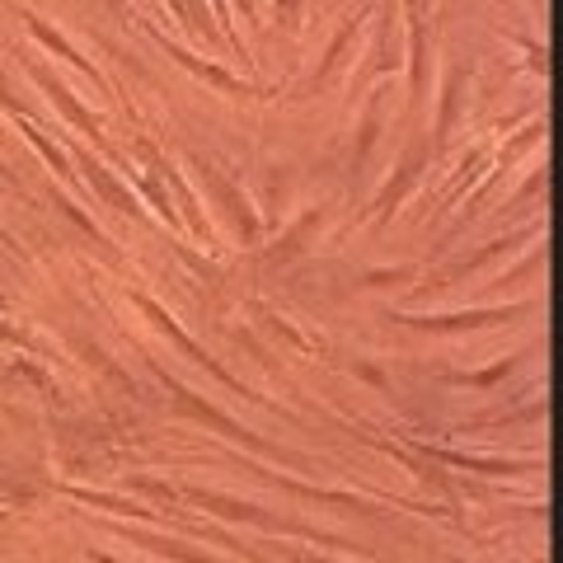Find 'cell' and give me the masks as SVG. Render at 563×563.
Returning a JSON list of instances; mask_svg holds the SVG:
<instances>
[{"label":"cell","mask_w":563,"mask_h":563,"mask_svg":"<svg viewBox=\"0 0 563 563\" xmlns=\"http://www.w3.org/2000/svg\"><path fill=\"white\" fill-rule=\"evenodd\" d=\"M161 380H165V390L174 395V404H179V413H188V418H198V422H207V428H217L221 437H231V442H244V446H254V451H263V455H273V461H291V465H301V461H296V455H287V451H277V446H268V442H263V437H254L250 428H240V422H235V418H225V413L217 409V404H207V399H198V395H192V390H188V385H179V380H174V376H165V372H161Z\"/></svg>","instance_id":"1"},{"label":"cell","mask_w":563,"mask_h":563,"mask_svg":"<svg viewBox=\"0 0 563 563\" xmlns=\"http://www.w3.org/2000/svg\"><path fill=\"white\" fill-rule=\"evenodd\" d=\"M198 179L211 188V198H217V207L231 217V225H235V235L244 240V244H254V235H258V217H254V207H250V198L225 179V174L217 169V165H207V161H198Z\"/></svg>","instance_id":"2"},{"label":"cell","mask_w":563,"mask_h":563,"mask_svg":"<svg viewBox=\"0 0 563 563\" xmlns=\"http://www.w3.org/2000/svg\"><path fill=\"white\" fill-rule=\"evenodd\" d=\"M531 306H498V310H461V314H395V320L413 324V329H428V333H470V329H488V324H503V320H517Z\"/></svg>","instance_id":"3"},{"label":"cell","mask_w":563,"mask_h":563,"mask_svg":"<svg viewBox=\"0 0 563 563\" xmlns=\"http://www.w3.org/2000/svg\"><path fill=\"white\" fill-rule=\"evenodd\" d=\"M136 306H141V310H146V314H151V324H155V329H161V333H165V339H169L174 347H184V352H188V357H192V362H198V366H207V372H211V376H217L221 385H231V390H240V395H250V390H244V385H240L235 376H225V372H221V366H217V362H211V357H207V352H202L198 343H192V339H188V333H184L179 324H174V320H169V310H165V306H155V301H151V296H136Z\"/></svg>","instance_id":"4"},{"label":"cell","mask_w":563,"mask_h":563,"mask_svg":"<svg viewBox=\"0 0 563 563\" xmlns=\"http://www.w3.org/2000/svg\"><path fill=\"white\" fill-rule=\"evenodd\" d=\"M188 498L202 503L207 512H217V517H231V521H254V526H268V531H301V526L282 521V517H273V512H263V507H254V503L221 498V493H207V488H188Z\"/></svg>","instance_id":"5"},{"label":"cell","mask_w":563,"mask_h":563,"mask_svg":"<svg viewBox=\"0 0 563 563\" xmlns=\"http://www.w3.org/2000/svg\"><path fill=\"white\" fill-rule=\"evenodd\" d=\"M422 165H428V141H413L409 155H404V165H399V174L380 188V198H376V221H390V211H395L404 198H409V188L422 179Z\"/></svg>","instance_id":"6"},{"label":"cell","mask_w":563,"mask_h":563,"mask_svg":"<svg viewBox=\"0 0 563 563\" xmlns=\"http://www.w3.org/2000/svg\"><path fill=\"white\" fill-rule=\"evenodd\" d=\"M29 70H33V80H38V85H43V90H47V99H52V103H57V109H62V113H66L70 122H76V128H80V132H95V136H99V122H95L90 113H85V109H80V103H76V95H70V90H66V85H62L57 76H52V70H47V66H38V62H33Z\"/></svg>","instance_id":"7"},{"label":"cell","mask_w":563,"mask_h":563,"mask_svg":"<svg viewBox=\"0 0 563 563\" xmlns=\"http://www.w3.org/2000/svg\"><path fill=\"white\" fill-rule=\"evenodd\" d=\"M324 217H329V211H306V217L296 221L291 231L277 240V250L268 254V263H291L296 254H306V244H310V235H314V231H320V225H324Z\"/></svg>","instance_id":"8"},{"label":"cell","mask_w":563,"mask_h":563,"mask_svg":"<svg viewBox=\"0 0 563 563\" xmlns=\"http://www.w3.org/2000/svg\"><path fill=\"white\" fill-rule=\"evenodd\" d=\"M357 29H362V14H352V20L339 29V38L329 43V57H324V66L314 70V80H310V90H320V85H329V76L339 70L343 62H347V52H352V43H357Z\"/></svg>","instance_id":"9"},{"label":"cell","mask_w":563,"mask_h":563,"mask_svg":"<svg viewBox=\"0 0 563 563\" xmlns=\"http://www.w3.org/2000/svg\"><path fill=\"white\" fill-rule=\"evenodd\" d=\"M76 161H80L85 169H90V184H95V188L103 192V202H109V207H118V211H136V198H132V192L122 188V184H118L113 174L103 169L99 161H90V155H85V151H76Z\"/></svg>","instance_id":"10"},{"label":"cell","mask_w":563,"mask_h":563,"mask_svg":"<svg viewBox=\"0 0 563 563\" xmlns=\"http://www.w3.org/2000/svg\"><path fill=\"white\" fill-rule=\"evenodd\" d=\"M132 544H146L151 554H165V559H174V563H217V559H207V554H198V550H188V544H179V540H165V536H146V531H122Z\"/></svg>","instance_id":"11"},{"label":"cell","mask_w":563,"mask_h":563,"mask_svg":"<svg viewBox=\"0 0 563 563\" xmlns=\"http://www.w3.org/2000/svg\"><path fill=\"white\" fill-rule=\"evenodd\" d=\"M29 33H33V38H38L43 47H52V52H57V57H66L70 66H80V70H85V76H90V80H99V70H95L90 62H85V57H80V52H76V47H70V43L62 38V33H52V29L43 24V20H33V14H29Z\"/></svg>","instance_id":"12"},{"label":"cell","mask_w":563,"mask_h":563,"mask_svg":"<svg viewBox=\"0 0 563 563\" xmlns=\"http://www.w3.org/2000/svg\"><path fill=\"white\" fill-rule=\"evenodd\" d=\"M461 90H465V66H451L446 70V99H442V122H437V136H451L455 128V109H461Z\"/></svg>","instance_id":"13"},{"label":"cell","mask_w":563,"mask_h":563,"mask_svg":"<svg viewBox=\"0 0 563 563\" xmlns=\"http://www.w3.org/2000/svg\"><path fill=\"white\" fill-rule=\"evenodd\" d=\"M380 113H385V99L376 95V99H372V109H366V118H362V141H357V151H352V169H362V165H366V155H372L376 136H380Z\"/></svg>","instance_id":"14"},{"label":"cell","mask_w":563,"mask_h":563,"mask_svg":"<svg viewBox=\"0 0 563 563\" xmlns=\"http://www.w3.org/2000/svg\"><path fill=\"white\" fill-rule=\"evenodd\" d=\"M165 52H169V57H174V62H179V66H188V70H198V76H207L211 85H221V90H240V80H235V76H225V70H221V66L192 62V57H188V52H184V47H174L169 38H165Z\"/></svg>","instance_id":"15"},{"label":"cell","mask_w":563,"mask_h":563,"mask_svg":"<svg viewBox=\"0 0 563 563\" xmlns=\"http://www.w3.org/2000/svg\"><path fill=\"white\" fill-rule=\"evenodd\" d=\"M20 128H24V136L33 141V146H38V151H43V161H47L52 169H57V174H70V169H66V155H62L57 146H47V141H43V132H38V128H33V122H20Z\"/></svg>","instance_id":"16"},{"label":"cell","mask_w":563,"mask_h":563,"mask_svg":"<svg viewBox=\"0 0 563 563\" xmlns=\"http://www.w3.org/2000/svg\"><path fill=\"white\" fill-rule=\"evenodd\" d=\"M507 372H512V362H498V366H488V372H474V376H455V380H461V385H479V390H488V385L498 380V376H507Z\"/></svg>","instance_id":"17"},{"label":"cell","mask_w":563,"mask_h":563,"mask_svg":"<svg viewBox=\"0 0 563 563\" xmlns=\"http://www.w3.org/2000/svg\"><path fill=\"white\" fill-rule=\"evenodd\" d=\"M296 20H301V0H277V24H296Z\"/></svg>","instance_id":"18"},{"label":"cell","mask_w":563,"mask_h":563,"mask_svg":"<svg viewBox=\"0 0 563 563\" xmlns=\"http://www.w3.org/2000/svg\"><path fill=\"white\" fill-rule=\"evenodd\" d=\"M0 339H5V343H20V329H10V324H0Z\"/></svg>","instance_id":"19"},{"label":"cell","mask_w":563,"mask_h":563,"mask_svg":"<svg viewBox=\"0 0 563 563\" xmlns=\"http://www.w3.org/2000/svg\"><path fill=\"white\" fill-rule=\"evenodd\" d=\"M296 563H333V559H320V554H291Z\"/></svg>","instance_id":"20"},{"label":"cell","mask_w":563,"mask_h":563,"mask_svg":"<svg viewBox=\"0 0 563 563\" xmlns=\"http://www.w3.org/2000/svg\"><path fill=\"white\" fill-rule=\"evenodd\" d=\"M10 503H14V493H0V517L10 512Z\"/></svg>","instance_id":"21"},{"label":"cell","mask_w":563,"mask_h":563,"mask_svg":"<svg viewBox=\"0 0 563 563\" xmlns=\"http://www.w3.org/2000/svg\"><path fill=\"white\" fill-rule=\"evenodd\" d=\"M235 5L244 10V20H250V14H254V0H235Z\"/></svg>","instance_id":"22"},{"label":"cell","mask_w":563,"mask_h":563,"mask_svg":"<svg viewBox=\"0 0 563 563\" xmlns=\"http://www.w3.org/2000/svg\"><path fill=\"white\" fill-rule=\"evenodd\" d=\"M90 563H113V559H103V554H90Z\"/></svg>","instance_id":"23"},{"label":"cell","mask_w":563,"mask_h":563,"mask_svg":"<svg viewBox=\"0 0 563 563\" xmlns=\"http://www.w3.org/2000/svg\"><path fill=\"white\" fill-rule=\"evenodd\" d=\"M0 244H10V235H5V231H0Z\"/></svg>","instance_id":"24"},{"label":"cell","mask_w":563,"mask_h":563,"mask_svg":"<svg viewBox=\"0 0 563 563\" xmlns=\"http://www.w3.org/2000/svg\"><path fill=\"white\" fill-rule=\"evenodd\" d=\"M0 306H5V291H0Z\"/></svg>","instance_id":"25"}]
</instances>
